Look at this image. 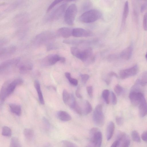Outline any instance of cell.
<instances>
[{
	"label": "cell",
	"mask_w": 147,
	"mask_h": 147,
	"mask_svg": "<svg viewBox=\"0 0 147 147\" xmlns=\"http://www.w3.org/2000/svg\"><path fill=\"white\" fill-rule=\"evenodd\" d=\"M23 80L20 78H17L10 82L7 81L2 86L0 92V104L5 101L6 98L13 92L17 86L22 84Z\"/></svg>",
	"instance_id": "cell-1"
},
{
	"label": "cell",
	"mask_w": 147,
	"mask_h": 147,
	"mask_svg": "<svg viewBox=\"0 0 147 147\" xmlns=\"http://www.w3.org/2000/svg\"><path fill=\"white\" fill-rule=\"evenodd\" d=\"M71 54L77 58L81 60L84 62L89 59L93 61L92 57V50L90 47H88L82 50L75 47H71L70 49Z\"/></svg>",
	"instance_id": "cell-2"
},
{
	"label": "cell",
	"mask_w": 147,
	"mask_h": 147,
	"mask_svg": "<svg viewBox=\"0 0 147 147\" xmlns=\"http://www.w3.org/2000/svg\"><path fill=\"white\" fill-rule=\"evenodd\" d=\"M55 34L52 31H44L36 36L34 42L36 45H41L51 41L55 39Z\"/></svg>",
	"instance_id": "cell-3"
},
{
	"label": "cell",
	"mask_w": 147,
	"mask_h": 147,
	"mask_svg": "<svg viewBox=\"0 0 147 147\" xmlns=\"http://www.w3.org/2000/svg\"><path fill=\"white\" fill-rule=\"evenodd\" d=\"M102 16L101 12L96 9H91L84 13L79 17L80 20L85 23H90L96 21Z\"/></svg>",
	"instance_id": "cell-4"
},
{
	"label": "cell",
	"mask_w": 147,
	"mask_h": 147,
	"mask_svg": "<svg viewBox=\"0 0 147 147\" xmlns=\"http://www.w3.org/2000/svg\"><path fill=\"white\" fill-rule=\"evenodd\" d=\"M77 8L74 3L70 5L66 9L64 14V20L65 23L70 25H73L77 15Z\"/></svg>",
	"instance_id": "cell-5"
},
{
	"label": "cell",
	"mask_w": 147,
	"mask_h": 147,
	"mask_svg": "<svg viewBox=\"0 0 147 147\" xmlns=\"http://www.w3.org/2000/svg\"><path fill=\"white\" fill-rule=\"evenodd\" d=\"M90 142L93 144L95 147H101L102 141L101 132L96 127L92 128L90 131Z\"/></svg>",
	"instance_id": "cell-6"
},
{
	"label": "cell",
	"mask_w": 147,
	"mask_h": 147,
	"mask_svg": "<svg viewBox=\"0 0 147 147\" xmlns=\"http://www.w3.org/2000/svg\"><path fill=\"white\" fill-rule=\"evenodd\" d=\"M93 119L94 123L98 126H102L105 122V117L101 105H97L95 108L93 114Z\"/></svg>",
	"instance_id": "cell-7"
},
{
	"label": "cell",
	"mask_w": 147,
	"mask_h": 147,
	"mask_svg": "<svg viewBox=\"0 0 147 147\" xmlns=\"http://www.w3.org/2000/svg\"><path fill=\"white\" fill-rule=\"evenodd\" d=\"M67 3H64L57 7L51 13L48 19L49 21L57 20L60 18L66 10Z\"/></svg>",
	"instance_id": "cell-8"
},
{
	"label": "cell",
	"mask_w": 147,
	"mask_h": 147,
	"mask_svg": "<svg viewBox=\"0 0 147 147\" xmlns=\"http://www.w3.org/2000/svg\"><path fill=\"white\" fill-rule=\"evenodd\" d=\"M129 97L131 103L135 106H138L142 102L145 100L144 95L141 92L131 91Z\"/></svg>",
	"instance_id": "cell-9"
},
{
	"label": "cell",
	"mask_w": 147,
	"mask_h": 147,
	"mask_svg": "<svg viewBox=\"0 0 147 147\" xmlns=\"http://www.w3.org/2000/svg\"><path fill=\"white\" fill-rule=\"evenodd\" d=\"M62 57L57 54H53L47 56L42 61V63L45 66H51L60 61Z\"/></svg>",
	"instance_id": "cell-10"
},
{
	"label": "cell",
	"mask_w": 147,
	"mask_h": 147,
	"mask_svg": "<svg viewBox=\"0 0 147 147\" xmlns=\"http://www.w3.org/2000/svg\"><path fill=\"white\" fill-rule=\"evenodd\" d=\"M20 60V58H15L2 62L0 65V72H3L12 67L18 65Z\"/></svg>",
	"instance_id": "cell-11"
},
{
	"label": "cell",
	"mask_w": 147,
	"mask_h": 147,
	"mask_svg": "<svg viewBox=\"0 0 147 147\" xmlns=\"http://www.w3.org/2000/svg\"><path fill=\"white\" fill-rule=\"evenodd\" d=\"M138 71V67L135 65L132 67L121 70L120 72V76L122 79H124L129 77L136 75Z\"/></svg>",
	"instance_id": "cell-12"
},
{
	"label": "cell",
	"mask_w": 147,
	"mask_h": 147,
	"mask_svg": "<svg viewBox=\"0 0 147 147\" xmlns=\"http://www.w3.org/2000/svg\"><path fill=\"white\" fill-rule=\"evenodd\" d=\"M93 34L91 32L82 28H76L72 29V36L77 37L91 36Z\"/></svg>",
	"instance_id": "cell-13"
},
{
	"label": "cell",
	"mask_w": 147,
	"mask_h": 147,
	"mask_svg": "<svg viewBox=\"0 0 147 147\" xmlns=\"http://www.w3.org/2000/svg\"><path fill=\"white\" fill-rule=\"evenodd\" d=\"M16 47L14 46H9L1 48L0 57L1 59L8 57L13 54L15 52Z\"/></svg>",
	"instance_id": "cell-14"
},
{
	"label": "cell",
	"mask_w": 147,
	"mask_h": 147,
	"mask_svg": "<svg viewBox=\"0 0 147 147\" xmlns=\"http://www.w3.org/2000/svg\"><path fill=\"white\" fill-rule=\"evenodd\" d=\"M19 62L18 64V66L20 72L21 74H26L33 69V65L30 62L25 61L20 63Z\"/></svg>",
	"instance_id": "cell-15"
},
{
	"label": "cell",
	"mask_w": 147,
	"mask_h": 147,
	"mask_svg": "<svg viewBox=\"0 0 147 147\" xmlns=\"http://www.w3.org/2000/svg\"><path fill=\"white\" fill-rule=\"evenodd\" d=\"M132 51V46L131 45L121 51L120 54V57L123 59L128 60L130 58Z\"/></svg>",
	"instance_id": "cell-16"
},
{
	"label": "cell",
	"mask_w": 147,
	"mask_h": 147,
	"mask_svg": "<svg viewBox=\"0 0 147 147\" xmlns=\"http://www.w3.org/2000/svg\"><path fill=\"white\" fill-rule=\"evenodd\" d=\"M72 29L63 27L59 28L57 31L58 34L64 38H67L72 35Z\"/></svg>",
	"instance_id": "cell-17"
},
{
	"label": "cell",
	"mask_w": 147,
	"mask_h": 147,
	"mask_svg": "<svg viewBox=\"0 0 147 147\" xmlns=\"http://www.w3.org/2000/svg\"><path fill=\"white\" fill-rule=\"evenodd\" d=\"M34 86L37 92L40 102L41 104L44 105L45 104V101L41 91L40 84L38 80H36L34 81Z\"/></svg>",
	"instance_id": "cell-18"
},
{
	"label": "cell",
	"mask_w": 147,
	"mask_h": 147,
	"mask_svg": "<svg viewBox=\"0 0 147 147\" xmlns=\"http://www.w3.org/2000/svg\"><path fill=\"white\" fill-rule=\"evenodd\" d=\"M115 129V125L112 121L110 122L108 124L106 131V138L109 140L112 138Z\"/></svg>",
	"instance_id": "cell-19"
},
{
	"label": "cell",
	"mask_w": 147,
	"mask_h": 147,
	"mask_svg": "<svg viewBox=\"0 0 147 147\" xmlns=\"http://www.w3.org/2000/svg\"><path fill=\"white\" fill-rule=\"evenodd\" d=\"M57 116L59 120L63 121H68L71 119V116L67 112L63 111L58 112Z\"/></svg>",
	"instance_id": "cell-20"
},
{
	"label": "cell",
	"mask_w": 147,
	"mask_h": 147,
	"mask_svg": "<svg viewBox=\"0 0 147 147\" xmlns=\"http://www.w3.org/2000/svg\"><path fill=\"white\" fill-rule=\"evenodd\" d=\"M139 114L143 117L147 115V103L146 100L142 102L138 105Z\"/></svg>",
	"instance_id": "cell-21"
},
{
	"label": "cell",
	"mask_w": 147,
	"mask_h": 147,
	"mask_svg": "<svg viewBox=\"0 0 147 147\" xmlns=\"http://www.w3.org/2000/svg\"><path fill=\"white\" fill-rule=\"evenodd\" d=\"M9 106L11 111L16 115L20 116L22 114V109L20 106L14 104H10Z\"/></svg>",
	"instance_id": "cell-22"
},
{
	"label": "cell",
	"mask_w": 147,
	"mask_h": 147,
	"mask_svg": "<svg viewBox=\"0 0 147 147\" xmlns=\"http://www.w3.org/2000/svg\"><path fill=\"white\" fill-rule=\"evenodd\" d=\"M28 16L25 13H21L17 16L15 21L18 24H21L26 23L28 20Z\"/></svg>",
	"instance_id": "cell-23"
},
{
	"label": "cell",
	"mask_w": 147,
	"mask_h": 147,
	"mask_svg": "<svg viewBox=\"0 0 147 147\" xmlns=\"http://www.w3.org/2000/svg\"><path fill=\"white\" fill-rule=\"evenodd\" d=\"M129 11V7L128 1L125 2L123 12L121 26L123 27L125 23L126 19L127 17Z\"/></svg>",
	"instance_id": "cell-24"
},
{
	"label": "cell",
	"mask_w": 147,
	"mask_h": 147,
	"mask_svg": "<svg viewBox=\"0 0 147 147\" xmlns=\"http://www.w3.org/2000/svg\"><path fill=\"white\" fill-rule=\"evenodd\" d=\"M69 106L78 114L80 115L82 114L81 109L77 103L75 99L73 101Z\"/></svg>",
	"instance_id": "cell-25"
},
{
	"label": "cell",
	"mask_w": 147,
	"mask_h": 147,
	"mask_svg": "<svg viewBox=\"0 0 147 147\" xmlns=\"http://www.w3.org/2000/svg\"><path fill=\"white\" fill-rule=\"evenodd\" d=\"M24 135L25 138L28 140H31L34 136V132L32 129L25 128L23 131Z\"/></svg>",
	"instance_id": "cell-26"
},
{
	"label": "cell",
	"mask_w": 147,
	"mask_h": 147,
	"mask_svg": "<svg viewBox=\"0 0 147 147\" xmlns=\"http://www.w3.org/2000/svg\"><path fill=\"white\" fill-rule=\"evenodd\" d=\"M118 142V146L120 147H128L130 143V140L127 135L121 140Z\"/></svg>",
	"instance_id": "cell-27"
},
{
	"label": "cell",
	"mask_w": 147,
	"mask_h": 147,
	"mask_svg": "<svg viewBox=\"0 0 147 147\" xmlns=\"http://www.w3.org/2000/svg\"><path fill=\"white\" fill-rule=\"evenodd\" d=\"M9 147H22L19 139L16 137H13L11 139Z\"/></svg>",
	"instance_id": "cell-28"
},
{
	"label": "cell",
	"mask_w": 147,
	"mask_h": 147,
	"mask_svg": "<svg viewBox=\"0 0 147 147\" xmlns=\"http://www.w3.org/2000/svg\"><path fill=\"white\" fill-rule=\"evenodd\" d=\"M85 41L80 40H63V43L70 45H78L85 42Z\"/></svg>",
	"instance_id": "cell-29"
},
{
	"label": "cell",
	"mask_w": 147,
	"mask_h": 147,
	"mask_svg": "<svg viewBox=\"0 0 147 147\" xmlns=\"http://www.w3.org/2000/svg\"><path fill=\"white\" fill-rule=\"evenodd\" d=\"M63 99L64 103L68 105L71 98V95L65 89L63 90Z\"/></svg>",
	"instance_id": "cell-30"
},
{
	"label": "cell",
	"mask_w": 147,
	"mask_h": 147,
	"mask_svg": "<svg viewBox=\"0 0 147 147\" xmlns=\"http://www.w3.org/2000/svg\"><path fill=\"white\" fill-rule=\"evenodd\" d=\"M92 107L91 104L88 100H86L84 111V114L86 115L89 114L92 111Z\"/></svg>",
	"instance_id": "cell-31"
},
{
	"label": "cell",
	"mask_w": 147,
	"mask_h": 147,
	"mask_svg": "<svg viewBox=\"0 0 147 147\" xmlns=\"http://www.w3.org/2000/svg\"><path fill=\"white\" fill-rule=\"evenodd\" d=\"M11 134V131L10 128L7 126H4L2 131V135L7 137L10 136Z\"/></svg>",
	"instance_id": "cell-32"
},
{
	"label": "cell",
	"mask_w": 147,
	"mask_h": 147,
	"mask_svg": "<svg viewBox=\"0 0 147 147\" xmlns=\"http://www.w3.org/2000/svg\"><path fill=\"white\" fill-rule=\"evenodd\" d=\"M131 136L133 140L134 141L137 142H140V137L138 132L136 131L133 130L132 131Z\"/></svg>",
	"instance_id": "cell-33"
},
{
	"label": "cell",
	"mask_w": 147,
	"mask_h": 147,
	"mask_svg": "<svg viewBox=\"0 0 147 147\" xmlns=\"http://www.w3.org/2000/svg\"><path fill=\"white\" fill-rule=\"evenodd\" d=\"M62 147H78L75 143L67 140H63L62 141Z\"/></svg>",
	"instance_id": "cell-34"
},
{
	"label": "cell",
	"mask_w": 147,
	"mask_h": 147,
	"mask_svg": "<svg viewBox=\"0 0 147 147\" xmlns=\"http://www.w3.org/2000/svg\"><path fill=\"white\" fill-rule=\"evenodd\" d=\"M109 92L108 89H105L103 90L102 93V97L107 104L109 103Z\"/></svg>",
	"instance_id": "cell-35"
},
{
	"label": "cell",
	"mask_w": 147,
	"mask_h": 147,
	"mask_svg": "<svg viewBox=\"0 0 147 147\" xmlns=\"http://www.w3.org/2000/svg\"><path fill=\"white\" fill-rule=\"evenodd\" d=\"M63 1L62 0H56L54 1L49 6L47 9V12H48L52 9L56 5Z\"/></svg>",
	"instance_id": "cell-36"
},
{
	"label": "cell",
	"mask_w": 147,
	"mask_h": 147,
	"mask_svg": "<svg viewBox=\"0 0 147 147\" xmlns=\"http://www.w3.org/2000/svg\"><path fill=\"white\" fill-rule=\"evenodd\" d=\"M114 90L117 95H119L122 93L123 91V89L120 85L117 84L114 87Z\"/></svg>",
	"instance_id": "cell-37"
},
{
	"label": "cell",
	"mask_w": 147,
	"mask_h": 147,
	"mask_svg": "<svg viewBox=\"0 0 147 147\" xmlns=\"http://www.w3.org/2000/svg\"><path fill=\"white\" fill-rule=\"evenodd\" d=\"M92 6V3L89 1H86L84 2L82 5V9L83 10H86L89 9Z\"/></svg>",
	"instance_id": "cell-38"
},
{
	"label": "cell",
	"mask_w": 147,
	"mask_h": 147,
	"mask_svg": "<svg viewBox=\"0 0 147 147\" xmlns=\"http://www.w3.org/2000/svg\"><path fill=\"white\" fill-rule=\"evenodd\" d=\"M82 81L84 84H86L89 79V76L87 74H83L80 75Z\"/></svg>",
	"instance_id": "cell-39"
},
{
	"label": "cell",
	"mask_w": 147,
	"mask_h": 147,
	"mask_svg": "<svg viewBox=\"0 0 147 147\" xmlns=\"http://www.w3.org/2000/svg\"><path fill=\"white\" fill-rule=\"evenodd\" d=\"M143 28L145 30H147V13L144 15L143 19Z\"/></svg>",
	"instance_id": "cell-40"
},
{
	"label": "cell",
	"mask_w": 147,
	"mask_h": 147,
	"mask_svg": "<svg viewBox=\"0 0 147 147\" xmlns=\"http://www.w3.org/2000/svg\"><path fill=\"white\" fill-rule=\"evenodd\" d=\"M69 82L72 85L76 86L78 84V80L75 78H71V77L67 79Z\"/></svg>",
	"instance_id": "cell-41"
},
{
	"label": "cell",
	"mask_w": 147,
	"mask_h": 147,
	"mask_svg": "<svg viewBox=\"0 0 147 147\" xmlns=\"http://www.w3.org/2000/svg\"><path fill=\"white\" fill-rule=\"evenodd\" d=\"M111 97L113 104L116 105L117 102V97L115 94L112 91L111 92Z\"/></svg>",
	"instance_id": "cell-42"
},
{
	"label": "cell",
	"mask_w": 147,
	"mask_h": 147,
	"mask_svg": "<svg viewBox=\"0 0 147 147\" xmlns=\"http://www.w3.org/2000/svg\"><path fill=\"white\" fill-rule=\"evenodd\" d=\"M86 90L88 93L90 97L93 96V88L91 86H88L86 87Z\"/></svg>",
	"instance_id": "cell-43"
},
{
	"label": "cell",
	"mask_w": 147,
	"mask_h": 147,
	"mask_svg": "<svg viewBox=\"0 0 147 147\" xmlns=\"http://www.w3.org/2000/svg\"><path fill=\"white\" fill-rule=\"evenodd\" d=\"M115 120L117 124L119 126H121L123 123V119L121 117H116Z\"/></svg>",
	"instance_id": "cell-44"
},
{
	"label": "cell",
	"mask_w": 147,
	"mask_h": 147,
	"mask_svg": "<svg viewBox=\"0 0 147 147\" xmlns=\"http://www.w3.org/2000/svg\"><path fill=\"white\" fill-rule=\"evenodd\" d=\"M141 138L144 141L147 142V131L143 133L141 135Z\"/></svg>",
	"instance_id": "cell-45"
},
{
	"label": "cell",
	"mask_w": 147,
	"mask_h": 147,
	"mask_svg": "<svg viewBox=\"0 0 147 147\" xmlns=\"http://www.w3.org/2000/svg\"><path fill=\"white\" fill-rule=\"evenodd\" d=\"M113 76H115L117 78L118 77V76L117 74L114 72H111L107 74V77L110 78Z\"/></svg>",
	"instance_id": "cell-46"
},
{
	"label": "cell",
	"mask_w": 147,
	"mask_h": 147,
	"mask_svg": "<svg viewBox=\"0 0 147 147\" xmlns=\"http://www.w3.org/2000/svg\"><path fill=\"white\" fill-rule=\"evenodd\" d=\"M80 88H78L76 91V95L78 98H82V96L80 93Z\"/></svg>",
	"instance_id": "cell-47"
},
{
	"label": "cell",
	"mask_w": 147,
	"mask_h": 147,
	"mask_svg": "<svg viewBox=\"0 0 147 147\" xmlns=\"http://www.w3.org/2000/svg\"><path fill=\"white\" fill-rule=\"evenodd\" d=\"M147 7V1L144 3L142 5L141 7V12H143Z\"/></svg>",
	"instance_id": "cell-48"
},
{
	"label": "cell",
	"mask_w": 147,
	"mask_h": 147,
	"mask_svg": "<svg viewBox=\"0 0 147 147\" xmlns=\"http://www.w3.org/2000/svg\"><path fill=\"white\" fill-rule=\"evenodd\" d=\"M118 142L116 140L112 143L110 147H117L118 146Z\"/></svg>",
	"instance_id": "cell-49"
},
{
	"label": "cell",
	"mask_w": 147,
	"mask_h": 147,
	"mask_svg": "<svg viewBox=\"0 0 147 147\" xmlns=\"http://www.w3.org/2000/svg\"><path fill=\"white\" fill-rule=\"evenodd\" d=\"M86 147H95V146L93 144L90 142Z\"/></svg>",
	"instance_id": "cell-50"
},
{
	"label": "cell",
	"mask_w": 147,
	"mask_h": 147,
	"mask_svg": "<svg viewBox=\"0 0 147 147\" xmlns=\"http://www.w3.org/2000/svg\"><path fill=\"white\" fill-rule=\"evenodd\" d=\"M146 57L147 59V52L146 53Z\"/></svg>",
	"instance_id": "cell-51"
}]
</instances>
